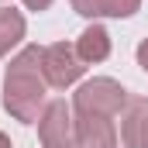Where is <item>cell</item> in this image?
Segmentation results:
<instances>
[{
	"label": "cell",
	"mask_w": 148,
	"mask_h": 148,
	"mask_svg": "<svg viewBox=\"0 0 148 148\" xmlns=\"http://www.w3.org/2000/svg\"><path fill=\"white\" fill-rule=\"evenodd\" d=\"M86 41H83V52H86V55H97V59H100V55H107V41H103V31H100V28H93V31H86Z\"/></svg>",
	"instance_id": "cell-1"
},
{
	"label": "cell",
	"mask_w": 148,
	"mask_h": 148,
	"mask_svg": "<svg viewBox=\"0 0 148 148\" xmlns=\"http://www.w3.org/2000/svg\"><path fill=\"white\" fill-rule=\"evenodd\" d=\"M0 148H7V141H3V138H0Z\"/></svg>",
	"instance_id": "cell-2"
}]
</instances>
